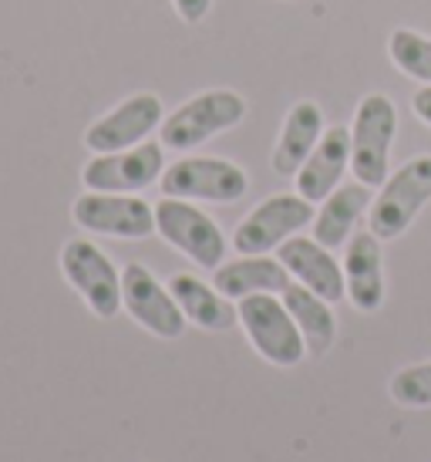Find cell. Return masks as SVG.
Returning <instances> with one entry per match:
<instances>
[{
    "mask_svg": "<svg viewBox=\"0 0 431 462\" xmlns=\"http://www.w3.org/2000/svg\"><path fill=\"white\" fill-rule=\"evenodd\" d=\"M398 135V108L388 95H364L351 122V172L357 182L381 189L391 176V145Z\"/></svg>",
    "mask_w": 431,
    "mask_h": 462,
    "instance_id": "2",
    "label": "cell"
},
{
    "mask_svg": "<svg viewBox=\"0 0 431 462\" xmlns=\"http://www.w3.org/2000/svg\"><path fill=\"white\" fill-rule=\"evenodd\" d=\"M172 7L186 24H199L206 21V14L213 11V0H172Z\"/></svg>",
    "mask_w": 431,
    "mask_h": 462,
    "instance_id": "23",
    "label": "cell"
},
{
    "mask_svg": "<svg viewBox=\"0 0 431 462\" xmlns=\"http://www.w3.org/2000/svg\"><path fill=\"white\" fill-rule=\"evenodd\" d=\"M314 203L300 193H277L263 199L250 217L233 230V250L243 257H260L280 250L290 236L314 223Z\"/></svg>",
    "mask_w": 431,
    "mask_h": 462,
    "instance_id": "7",
    "label": "cell"
},
{
    "mask_svg": "<svg viewBox=\"0 0 431 462\" xmlns=\"http://www.w3.org/2000/svg\"><path fill=\"white\" fill-rule=\"evenodd\" d=\"M280 297H283L290 318L297 321L300 334H304L307 351H310L314 358L327 355L330 347H334V341H337V318H334V310H330V300H324V297L314 294V291H307L304 283H290Z\"/></svg>",
    "mask_w": 431,
    "mask_h": 462,
    "instance_id": "20",
    "label": "cell"
},
{
    "mask_svg": "<svg viewBox=\"0 0 431 462\" xmlns=\"http://www.w3.org/2000/svg\"><path fill=\"white\" fill-rule=\"evenodd\" d=\"M388 54L401 75L415 78L418 85H431V38L411 27H398L388 38Z\"/></svg>",
    "mask_w": 431,
    "mask_h": 462,
    "instance_id": "21",
    "label": "cell"
},
{
    "mask_svg": "<svg viewBox=\"0 0 431 462\" xmlns=\"http://www.w3.org/2000/svg\"><path fill=\"white\" fill-rule=\"evenodd\" d=\"M240 324L250 345L256 347L260 358H267L277 368H293L307 358V341L297 321L290 318V310L283 304V297L277 294H253L243 297L240 304Z\"/></svg>",
    "mask_w": 431,
    "mask_h": 462,
    "instance_id": "4",
    "label": "cell"
},
{
    "mask_svg": "<svg viewBox=\"0 0 431 462\" xmlns=\"http://www.w3.org/2000/svg\"><path fill=\"white\" fill-rule=\"evenodd\" d=\"M246 118V98L240 91L209 88L192 95L186 105H179L172 116L162 118L159 142L172 152H192L223 132L236 129Z\"/></svg>",
    "mask_w": 431,
    "mask_h": 462,
    "instance_id": "1",
    "label": "cell"
},
{
    "mask_svg": "<svg viewBox=\"0 0 431 462\" xmlns=\"http://www.w3.org/2000/svg\"><path fill=\"white\" fill-rule=\"evenodd\" d=\"M391 398L405 409H431V361L408 365L391 378L388 385Z\"/></svg>",
    "mask_w": 431,
    "mask_h": 462,
    "instance_id": "22",
    "label": "cell"
},
{
    "mask_svg": "<svg viewBox=\"0 0 431 462\" xmlns=\"http://www.w3.org/2000/svg\"><path fill=\"white\" fill-rule=\"evenodd\" d=\"M169 291L186 314V321L203 328V331H229L240 324V310L233 308V300L226 294H219L216 283H203L196 273H172Z\"/></svg>",
    "mask_w": 431,
    "mask_h": 462,
    "instance_id": "17",
    "label": "cell"
},
{
    "mask_svg": "<svg viewBox=\"0 0 431 462\" xmlns=\"http://www.w3.org/2000/svg\"><path fill=\"white\" fill-rule=\"evenodd\" d=\"M277 260L287 267L297 283H304L307 291L320 294L324 300L337 304L347 297V283H344V267L327 246L317 244L314 236H290L287 244L277 250Z\"/></svg>",
    "mask_w": 431,
    "mask_h": 462,
    "instance_id": "13",
    "label": "cell"
},
{
    "mask_svg": "<svg viewBox=\"0 0 431 462\" xmlns=\"http://www.w3.org/2000/svg\"><path fill=\"white\" fill-rule=\"evenodd\" d=\"M162 196L172 199H199V203H240L246 189H250V176L246 169L229 162V159H216V155H189L179 159L162 172L159 180Z\"/></svg>",
    "mask_w": 431,
    "mask_h": 462,
    "instance_id": "5",
    "label": "cell"
},
{
    "mask_svg": "<svg viewBox=\"0 0 431 462\" xmlns=\"http://www.w3.org/2000/svg\"><path fill=\"white\" fill-rule=\"evenodd\" d=\"M71 219L81 230L115 236V240H145L155 233V206L125 193H81L71 206Z\"/></svg>",
    "mask_w": 431,
    "mask_h": 462,
    "instance_id": "11",
    "label": "cell"
},
{
    "mask_svg": "<svg viewBox=\"0 0 431 462\" xmlns=\"http://www.w3.org/2000/svg\"><path fill=\"white\" fill-rule=\"evenodd\" d=\"M344 283H347V297L357 310L374 314L384 304V254H381V240L371 230H361L347 240L344 250Z\"/></svg>",
    "mask_w": 431,
    "mask_h": 462,
    "instance_id": "14",
    "label": "cell"
},
{
    "mask_svg": "<svg viewBox=\"0 0 431 462\" xmlns=\"http://www.w3.org/2000/svg\"><path fill=\"white\" fill-rule=\"evenodd\" d=\"M165 172V145L162 142H142L125 152L95 155L88 166L81 169L85 189L95 193H125L135 196L162 180Z\"/></svg>",
    "mask_w": 431,
    "mask_h": 462,
    "instance_id": "9",
    "label": "cell"
},
{
    "mask_svg": "<svg viewBox=\"0 0 431 462\" xmlns=\"http://www.w3.org/2000/svg\"><path fill=\"white\" fill-rule=\"evenodd\" d=\"M371 199H374L371 186H364V182L337 186L314 213V233L310 236L327 246V250H337V246L354 236L357 219L364 217V209H371Z\"/></svg>",
    "mask_w": 431,
    "mask_h": 462,
    "instance_id": "18",
    "label": "cell"
},
{
    "mask_svg": "<svg viewBox=\"0 0 431 462\" xmlns=\"http://www.w3.org/2000/svg\"><path fill=\"white\" fill-rule=\"evenodd\" d=\"M162 98L152 91H139L122 105H115L112 112H105L102 118H95L85 132V145L95 155L125 152V149H135V145L152 139V132H159V125H162Z\"/></svg>",
    "mask_w": 431,
    "mask_h": 462,
    "instance_id": "12",
    "label": "cell"
},
{
    "mask_svg": "<svg viewBox=\"0 0 431 462\" xmlns=\"http://www.w3.org/2000/svg\"><path fill=\"white\" fill-rule=\"evenodd\" d=\"M61 273L64 281L75 287L88 310L102 321H112L122 310V273L115 267L108 254L78 236L61 246Z\"/></svg>",
    "mask_w": 431,
    "mask_h": 462,
    "instance_id": "8",
    "label": "cell"
},
{
    "mask_svg": "<svg viewBox=\"0 0 431 462\" xmlns=\"http://www.w3.org/2000/svg\"><path fill=\"white\" fill-rule=\"evenodd\" d=\"M320 135H324V112H320L317 102H297L283 118V129H280V139L273 145V159L270 166L277 176H297L300 166H304L310 152L317 149Z\"/></svg>",
    "mask_w": 431,
    "mask_h": 462,
    "instance_id": "16",
    "label": "cell"
},
{
    "mask_svg": "<svg viewBox=\"0 0 431 462\" xmlns=\"http://www.w3.org/2000/svg\"><path fill=\"white\" fill-rule=\"evenodd\" d=\"M122 308L128 318L162 341H176L186 331V314L176 304V297L149 267L128 263L122 270Z\"/></svg>",
    "mask_w": 431,
    "mask_h": 462,
    "instance_id": "10",
    "label": "cell"
},
{
    "mask_svg": "<svg viewBox=\"0 0 431 462\" xmlns=\"http://www.w3.org/2000/svg\"><path fill=\"white\" fill-rule=\"evenodd\" d=\"M155 233L203 270H216L226 260V236L219 223L189 199L162 196L155 203Z\"/></svg>",
    "mask_w": 431,
    "mask_h": 462,
    "instance_id": "6",
    "label": "cell"
},
{
    "mask_svg": "<svg viewBox=\"0 0 431 462\" xmlns=\"http://www.w3.org/2000/svg\"><path fill=\"white\" fill-rule=\"evenodd\" d=\"M431 203V155H415L384 180L371 199L368 230L378 240H398Z\"/></svg>",
    "mask_w": 431,
    "mask_h": 462,
    "instance_id": "3",
    "label": "cell"
},
{
    "mask_svg": "<svg viewBox=\"0 0 431 462\" xmlns=\"http://www.w3.org/2000/svg\"><path fill=\"white\" fill-rule=\"evenodd\" d=\"M213 283L219 294L229 300H243L253 294H283L290 287V273L280 260L260 254V257H243L233 263H219L213 273Z\"/></svg>",
    "mask_w": 431,
    "mask_h": 462,
    "instance_id": "19",
    "label": "cell"
},
{
    "mask_svg": "<svg viewBox=\"0 0 431 462\" xmlns=\"http://www.w3.org/2000/svg\"><path fill=\"white\" fill-rule=\"evenodd\" d=\"M411 108H415V116L425 122L431 129V85H421L418 91H415V98H411Z\"/></svg>",
    "mask_w": 431,
    "mask_h": 462,
    "instance_id": "24",
    "label": "cell"
},
{
    "mask_svg": "<svg viewBox=\"0 0 431 462\" xmlns=\"http://www.w3.org/2000/svg\"><path fill=\"white\" fill-rule=\"evenodd\" d=\"M347 169H351V129H344V125L324 129L317 149L310 152V159L293 176L297 180V193L310 199V203H324L341 186Z\"/></svg>",
    "mask_w": 431,
    "mask_h": 462,
    "instance_id": "15",
    "label": "cell"
}]
</instances>
